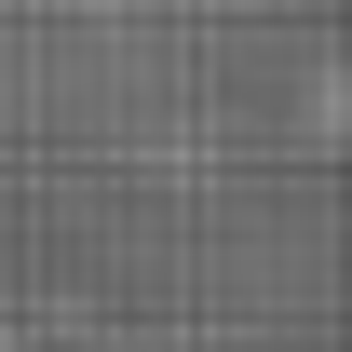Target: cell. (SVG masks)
Listing matches in <instances>:
<instances>
[{
	"label": "cell",
	"mask_w": 352,
	"mask_h": 352,
	"mask_svg": "<svg viewBox=\"0 0 352 352\" xmlns=\"http://www.w3.org/2000/svg\"><path fill=\"white\" fill-rule=\"evenodd\" d=\"M0 352H14V339H0Z\"/></svg>",
	"instance_id": "2"
},
{
	"label": "cell",
	"mask_w": 352,
	"mask_h": 352,
	"mask_svg": "<svg viewBox=\"0 0 352 352\" xmlns=\"http://www.w3.org/2000/svg\"><path fill=\"white\" fill-rule=\"evenodd\" d=\"M122 352H190V339H122Z\"/></svg>",
	"instance_id": "1"
}]
</instances>
